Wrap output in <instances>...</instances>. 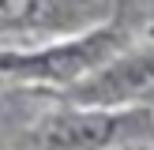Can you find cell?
<instances>
[{
	"instance_id": "1",
	"label": "cell",
	"mask_w": 154,
	"mask_h": 150,
	"mask_svg": "<svg viewBox=\"0 0 154 150\" xmlns=\"http://www.w3.org/2000/svg\"><path fill=\"white\" fill-rule=\"evenodd\" d=\"M124 49V30L102 22L72 38L53 41H23L0 49V82H79L98 64Z\"/></svg>"
},
{
	"instance_id": "2",
	"label": "cell",
	"mask_w": 154,
	"mask_h": 150,
	"mask_svg": "<svg viewBox=\"0 0 154 150\" xmlns=\"http://www.w3.org/2000/svg\"><path fill=\"white\" fill-rule=\"evenodd\" d=\"M154 120V109L147 105H75L57 116L42 120V128L34 131L38 150H105L120 139L143 135Z\"/></svg>"
},
{
	"instance_id": "3",
	"label": "cell",
	"mask_w": 154,
	"mask_h": 150,
	"mask_svg": "<svg viewBox=\"0 0 154 150\" xmlns=\"http://www.w3.org/2000/svg\"><path fill=\"white\" fill-rule=\"evenodd\" d=\"M109 15L113 0H0V34L23 41H53L102 26Z\"/></svg>"
}]
</instances>
